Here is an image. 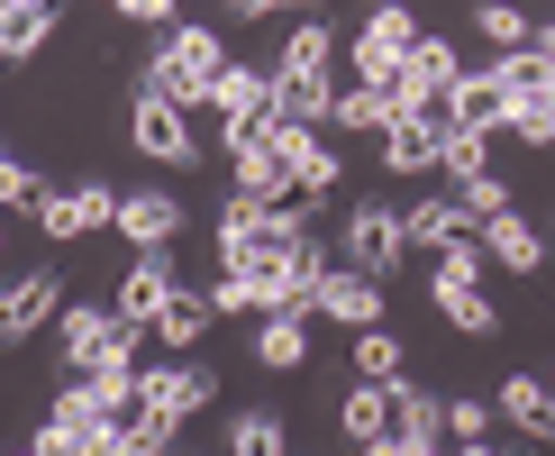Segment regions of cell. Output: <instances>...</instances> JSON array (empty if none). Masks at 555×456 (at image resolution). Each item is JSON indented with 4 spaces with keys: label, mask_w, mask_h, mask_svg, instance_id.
Here are the masks:
<instances>
[{
    "label": "cell",
    "mask_w": 555,
    "mask_h": 456,
    "mask_svg": "<svg viewBox=\"0 0 555 456\" xmlns=\"http://www.w3.org/2000/svg\"><path fill=\"white\" fill-rule=\"evenodd\" d=\"M219 74H228L219 28H201V18H173V28L155 37V55L137 64V91H155V101H182V110H210Z\"/></svg>",
    "instance_id": "1"
},
{
    "label": "cell",
    "mask_w": 555,
    "mask_h": 456,
    "mask_svg": "<svg viewBox=\"0 0 555 456\" xmlns=\"http://www.w3.org/2000/svg\"><path fill=\"white\" fill-rule=\"evenodd\" d=\"M137 393H146V410H137V439H146L155 456H173L182 447V420L192 410H210V393H219V375L201 356H165V365H137Z\"/></svg>",
    "instance_id": "2"
},
{
    "label": "cell",
    "mask_w": 555,
    "mask_h": 456,
    "mask_svg": "<svg viewBox=\"0 0 555 456\" xmlns=\"http://www.w3.org/2000/svg\"><path fill=\"white\" fill-rule=\"evenodd\" d=\"M55 356H64V375L137 365V356H146V329H128L109 302H64V319H55Z\"/></svg>",
    "instance_id": "3"
},
{
    "label": "cell",
    "mask_w": 555,
    "mask_h": 456,
    "mask_svg": "<svg viewBox=\"0 0 555 456\" xmlns=\"http://www.w3.org/2000/svg\"><path fill=\"white\" fill-rule=\"evenodd\" d=\"M410 256V228L391 201H356V211L337 219V265H356V274H374V283H391Z\"/></svg>",
    "instance_id": "4"
},
{
    "label": "cell",
    "mask_w": 555,
    "mask_h": 456,
    "mask_svg": "<svg viewBox=\"0 0 555 456\" xmlns=\"http://www.w3.org/2000/svg\"><path fill=\"white\" fill-rule=\"evenodd\" d=\"M128 147L146 155V165H165V174H192V165H201L192 110H182V101H155V91H137V101H128Z\"/></svg>",
    "instance_id": "5"
},
{
    "label": "cell",
    "mask_w": 555,
    "mask_h": 456,
    "mask_svg": "<svg viewBox=\"0 0 555 456\" xmlns=\"http://www.w3.org/2000/svg\"><path fill=\"white\" fill-rule=\"evenodd\" d=\"M501 64V83H511V137L519 147H555V64L528 46V55H492Z\"/></svg>",
    "instance_id": "6"
},
{
    "label": "cell",
    "mask_w": 555,
    "mask_h": 456,
    "mask_svg": "<svg viewBox=\"0 0 555 456\" xmlns=\"http://www.w3.org/2000/svg\"><path fill=\"white\" fill-rule=\"evenodd\" d=\"M420 37L428 28H420L410 0H364V28H356V46H346V64H356V74H401Z\"/></svg>",
    "instance_id": "7"
},
{
    "label": "cell",
    "mask_w": 555,
    "mask_h": 456,
    "mask_svg": "<svg viewBox=\"0 0 555 456\" xmlns=\"http://www.w3.org/2000/svg\"><path fill=\"white\" fill-rule=\"evenodd\" d=\"M64 319V274L55 265H28L10 292H0V347H28L37 329H55Z\"/></svg>",
    "instance_id": "8"
},
{
    "label": "cell",
    "mask_w": 555,
    "mask_h": 456,
    "mask_svg": "<svg viewBox=\"0 0 555 456\" xmlns=\"http://www.w3.org/2000/svg\"><path fill=\"white\" fill-rule=\"evenodd\" d=\"M28 219H37L55 246H74V238H91V228H109V219H119V192H109L101 174H91V182H74V192H55V182H46V201H37Z\"/></svg>",
    "instance_id": "9"
},
{
    "label": "cell",
    "mask_w": 555,
    "mask_h": 456,
    "mask_svg": "<svg viewBox=\"0 0 555 456\" xmlns=\"http://www.w3.org/2000/svg\"><path fill=\"white\" fill-rule=\"evenodd\" d=\"M401 110H410V83H401V74H356V83H337L328 128H346V137H383Z\"/></svg>",
    "instance_id": "10"
},
{
    "label": "cell",
    "mask_w": 555,
    "mask_h": 456,
    "mask_svg": "<svg viewBox=\"0 0 555 456\" xmlns=\"http://www.w3.org/2000/svg\"><path fill=\"white\" fill-rule=\"evenodd\" d=\"M310 319H337V329H383V283L356 265H328L310 283Z\"/></svg>",
    "instance_id": "11"
},
{
    "label": "cell",
    "mask_w": 555,
    "mask_h": 456,
    "mask_svg": "<svg viewBox=\"0 0 555 456\" xmlns=\"http://www.w3.org/2000/svg\"><path fill=\"white\" fill-rule=\"evenodd\" d=\"M119 238L137 246V256H173V238H182V201L165 192V182H155V192H119Z\"/></svg>",
    "instance_id": "12"
},
{
    "label": "cell",
    "mask_w": 555,
    "mask_h": 456,
    "mask_svg": "<svg viewBox=\"0 0 555 456\" xmlns=\"http://www.w3.org/2000/svg\"><path fill=\"white\" fill-rule=\"evenodd\" d=\"M273 155L292 165V192H300V201H328V192H337V147H328V128H283V137H273Z\"/></svg>",
    "instance_id": "13"
},
{
    "label": "cell",
    "mask_w": 555,
    "mask_h": 456,
    "mask_svg": "<svg viewBox=\"0 0 555 456\" xmlns=\"http://www.w3.org/2000/svg\"><path fill=\"white\" fill-rule=\"evenodd\" d=\"M474 238H482V256H492L501 274H538V265L555 256V238H538V228H528V211H519V201H511L501 219H482Z\"/></svg>",
    "instance_id": "14"
},
{
    "label": "cell",
    "mask_w": 555,
    "mask_h": 456,
    "mask_svg": "<svg viewBox=\"0 0 555 456\" xmlns=\"http://www.w3.org/2000/svg\"><path fill=\"white\" fill-rule=\"evenodd\" d=\"M492 410L519 429V439L555 447V393H546V375H501V383H492Z\"/></svg>",
    "instance_id": "15"
},
{
    "label": "cell",
    "mask_w": 555,
    "mask_h": 456,
    "mask_svg": "<svg viewBox=\"0 0 555 456\" xmlns=\"http://www.w3.org/2000/svg\"><path fill=\"white\" fill-rule=\"evenodd\" d=\"M173 302V256H137L119 274V292H109V311L128 319V329H155V311Z\"/></svg>",
    "instance_id": "16"
},
{
    "label": "cell",
    "mask_w": 555,
    "mask_h": 456,
    "mask_svg": "<svg viewBox=\"0 0 555 456\" xmlns=\"http://www.w3.org/2000/svg\"><path fill=\"white\" fill-rule=\"evenodd\" d=\"M455 128H474V137L511 128V83H501V64H482V74L455 83Z\"/></svg>",
    "instance_id": "17"
},
{
    "label": "cell",
    "mask_w": 555,
    "mask_h": 456,
    "mask_svg": "<svg viewBox=\"0 0 555 456\" xmlns=\"http://www.w3.org/2000/svg\"><path fill=\"white\" fill-rule=\"evenodd\" d=\"M210 319H219V311H210V292L173 283V302L155 311V329H146V338H155V347H165V356H192L201 338H210Z\"/></svg>",
    "instance_id": "18"
},
{
    "label": "cell",
    "mask_w": 555,
    "mask_h": 456,
    "mask_svg": "<svg viewBox=\"0 0 555 456\" xmlns=\"http://www.w3.org/2000/svg\"><path fill=\"white\" fill-rule=\"evenodd\" d=\"M401 228H410V246H428V256H437V246H455V238H474V211H465V201H455V192H428L420 201V211H401Z\"/></svg>",
    "instance_id": "19"
},
{
    "label": "cell",
    "mask_w": 555,
    "mask_h": 456,
    "mask_svg": "<svg viewBox=\"0 0 555 456\" xmlns=\"http://www.w3.org/2000/svg\"><path fill=\"white\" fill-rule=\"evenodd\" d=\"M401 83H410V110H420V101H437V91L465 83V55H455L447 37H420V46H410V64H401Z\"/></svg>",
    "instance_id": "20"
},
{
    "label": "cell",
    "mask_w": 555,
    "mask_h": 456,
    "mask_svg": "<svg viewBox=\"0 0 555 456\" xmlns=\"http://www.w3.org/2000/svg\"><path fill=\"white\" fill-rule=\"evenodd\" d=\"M273 110H283V128H328L337 83L328 74H273Z\"/></svg>",
    "instance_id": "21"
},
{
    "label": "cell",
    "mask_w": 555,
    "mask_h": 456,
    "mask_svg": "<svg viewBox=\"0 0 555 456\" xmlns=\"http://www.w3.org/2000/svg\"><path fill=\"white\" fill-rule=\"evenodd\" d=\"M391 439H420V447H437V439H447V402H437L428 393V383H391Z\"/></svg>",
    "instance_id": "22"
},
{
    "label": "cell",
    "mask_w": 555,
    "mask_h": 456,
    "mask_svg": "<svg viewBox=\"0 0 555 456\" xmlns=\"http://www.w3.org/2000/svg\"><path fill=\"white\" fill-rule=\"evenodd\" d=\"M228 192H246V201H292V165L273 147H237L228 155Z\"/></svg>",
    "instance_id": "23"
},
{
    "label": "cell",
    "mask_w": 555,
    "mask_h": 456,
    "mask_svg": "<svg viewBox=\"0 0 555 456\" xmlns=\"http://www.w3.org/2000/svg\"><path fill=\"white\" fill-rule=\"evenodd\" d=\"M256 365L264 375H300V365H310V319H292V311L256 319Z\"/></svg>",
    "instance_id": "24"
},
{
    "label": "cell",
    "mask_w": 555,
    "mask_h": 456,
    "mask_svg": "<svg viewBox=\"0 0 555 456\" xmlns=\"http://www.w3.org/2000/svg\"><path fill=\"white\" fill-rule=\"evenodd\" d=\"M474 37L492 46V55H528V46H538V18H528L519 0H474Z\"/></svg>",
    "instance_id": "25"
},
{
    "label": "cell",
    "mask_w": 555,
    "mask_h": 456,
    "mask_svg": "<svg viewBox=\"0 0 555 456\" xmlns=\"http://www.w3.org/2000/svg\"><path fill=\"white\" fill-rule=\"evenodd\" d=\"M337 429H346V439H356V447L391 439V383H364V375H356V393L337 402Z\"/></svg>",
    "instance_id": "26"
},
{
    "label": "cell",
    "mask_w": 555,
    "mask_h": 456,
    "mask_svg": "<svg viewBox=\"0 0 555 456\" xmlns=\"http://www.w3.org/2000/svg\"><path fill=\"white\" fill-rule=\"evenodd\" d=\"M328 64H337V28L328 18H300L283 37V55H273V74H328Z\"/></svg>",
    "instance_id": "27"
},
{
    "label": "cell",
    "mask_w": 555,
    "mask_h": 456,
    "mask_svg": "<svg viewBox=\"0 0 555 456\" xmlns=\"http://www.w3.org/2000/svg\"><path fill=\"white\" fill-rule=\"evenodd\" d=\"M356 375H364V383H401V375H410L401 329H356Z\"/></svg>",
    "instance_id": "28"
},
{
    "label": "cell",
    "mask_w": 555,
    "mask_h": 456,
    "mask_svg": "<svg viewBox=\"0 0 555 456\" xmlns=\"http://www.w3.org/2000/svg\"><path fill=\"white\" fill-rule=\"evenodd\" d=\"M228 456H292V429L273 410H237L228 420Z\"/></svg>",
    "instance_id": "29"
},
{
    "label": "cell",
    "mask_w": 555,
    "mask_h": 456,
    "mask_svg": "<svg viewBox=\"0 0 555 456\" xmlns=\"http://www.w3.org/2000/svg\"><path fill=\"white\" fill-rule=\"evenodd\" d=\"M482 238H455V246H437L428 256V292H465V283H482Z\"/></svg>",
    "instance_id": "30"
},
{
    "label": "cell",
    "mask_w": 555,
    "mask_h": 456,
    "mask_svg": "<svg viewBox=\"0 0 555 456\" xmlns=\"http://www.w3.org/2000/svg\"><path fill=\"white\" fill-rule=\"evenodd\" d=\"M437 302V319H447V329H465V338H492L501 329V311L482 302V283H465V292H428Z\"/></svg>",
    "instance_id": "31"
},
{
    "label": "cell",
    "mask_w": 555,
    "mask_h": 456,
    "mask_svg": "<svg viewBox=\"0 0 555 456\" xmlns=\"http://www.w3.org/2000/svg\"><path fill=\"white\" fill-rule=\"evenodd\" d=\"M46 46H55V0H37V10L10 18V55L0 64H28V55H46Z\"/></svg>",
    "instance_id": "32"
},
{
    "label": "cell",
    "mask_w": 555,
    "mask_h": 456,
    "mask_svg": "<svg viewBox=\"0 0 555 456\" xmlns=\"http://www.w3.org/2000/svg\"><path fill=\"white\" fill-rule=\"evenodd\" d=\"M492 420H501V410L482 402V393H447V439H455V447H474V439H492Z\"/></svg>",
    "instance_id": "33"
},
{
    "label": "cell",
    "mask_w": 555,
    "mask_h": 456,
    "mask_svg": "<svg viewBox=\"0 0 555 456\" xmlns=\"http://www.w3.org/2000/svg\"><path fill=\"white\" fill-rule=\"evenodd\" d=\"M37 201H46V174L28 155H0V211H37Z\"/></svg>",
    "instance_id": "34"
},
{
    "label": "cell",
    "mask_w": 555,
    "mask_h": 456,
    "mask_svg": "<svg viewBox=\"0 0 555 456\" xmlns=\"http://www.w3.org/2000/svg\"><path fill=\"white\" fill-rule=\"evenodd\" d=\"M455 201H465L474 219H501V211H511V182H501L492 165H482V174H465V182H455Z\"/></svg>",
    "instance_id": "35"
},
{
    "label": "cell",
    "mask_w": 555,
    "mask_h": 456,
    "mask_svg": "<svg viewBox=\"0 0 555 456\" xmlns=\"http://www.w3.org/2000/svg\"><path fill=\"white\" fill-rule=\"evenodd\" d=\"M482 147H492V137H474V128H447V147H437V174H447V182L482 174Z\"/></svg>",
    "instance_id": "36"
},
{
    "label": "cell",
    "mask_w": 555,
    "mask_h": 456,
    "mask_svg": "<svg viewBox=\"0 0 555 456\" xmlns=\"http://www.w3.org/2000/svg\"><path fill=\"white\" fill-rule=\"evenodd\" d=\"M37 456H91L101 439H82V429H64V420H37V439H28Z\"/></svg>",
    "instance_id": "37"
},
{
    "label": "cell",
    "mask_w": 555,
    "mask_h": 456,
    "mask_svg": "<svg viewBox=\"0 0 555 456\" xmlns=\"http://www.w3.org/2000/svg\"><path fill=\"white\" fill-rule=\"evenodd\" d=\"M91 456H155V447L137 439V429H101V447H91Z\"/></svg>",
    "instance_id": "38"
},
{
    "label": "cell",
    "mask_w": 555,
    "mask_h": 456,
    "mask_svg": "<svg viewBox=\"0 0 555 456\" xmlns=\"http://www.w3.org/2000/svg\"><path fill=\"white\" fill-rule=\"evenodd\" d=\"M447 456H528V447H492V439H474V447H447Z\"/></svg>",
    "instance_id": "39"
},
{
    "label": "cell",
    "mask_w": 555,
    "mask_h": 456,
    "mask_svg": "<svg viewBox=\"0 0 555 456\" xmlns=\"http://www.w3.org/2000/svg\"><path fill=\"white\" fill-rule=\"evenodd\" d=\"M228 10H237V18H273V10H283V0H228Z\"/></svg>",
    "instance_id": "40"
},
{
    "label": "cell",
    "mask_w": 555,
    "mask_h": 456,
    "mask_svg": "<svg viewBox=\"0 0 555 456\" xmlns=\"http://www.w3.org/2000/svg\"><path fill=\"white\" fill-rule=\"evenodd\" d=\"M538 55H546V64H555V10H546V18H538Z\"/></svg>",
    "instance_id": "41"
},
{
    "label": "cell",
    "mask_w": 555,
    "mask_h": 456,
    "mask_svg": "<svg viewBox=\"0 0 555 456\" xmlns=\"http://www.w3.org/2000/svg\"><path fill=\"white\" fill-rule=\"evenodd\" d=\"M0 456H37V447H0Z\"/></svg>",
    "instance_id": "42"
},
{
    "label": "cell",
    "mask_w": 555,
    "mask_h": 456,
    "mask_svg": "<svg viewBox=\"0 0 555 456\" xmlns=\"http://www.w3.org/2000/svg\"><path fill=\"white\" fill-rule=\"evenodd\" d=\"M546 393H555V365H546Z\"/></svg>",
    "instance_id": "43"
},
{
    "label": "cell",
    "mask_w": 555,
    "mask_h": 456,
    "mask_svg": "<svg viewBox=\"0 0 555 456\" xmlns=\"http://www.w3.org/2000/svg\"><path fill=\"white\" fill-rule=\"evenodd\" d=\"M173 456H201V447H173Z\"/></svg>",
    "instance_id": "44"
},
{
    "label": "cell",
    "mask_w": 555,
    "mask_h": 456,
    "mask_svg": "<svg viewBox=\"0 0 555 456\" xmlns=\"http://www.w3.org/2000/svg\"><path fill=\"white\" fill-rule=\"evenodd\" d=\"M0 246H10V228H0Z\"/></svg>",
    "instance_id": "45"
}]
</instances>
